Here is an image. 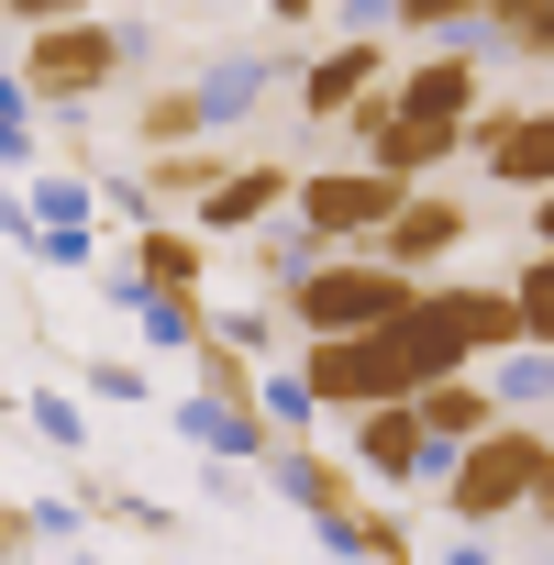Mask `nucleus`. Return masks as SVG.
<instances>
[{"mask_svg": "<svg viewBox=\"0 0 554 565\" xmlns=\"http://www.w3.org/2000/svg\"><path fill=\"white\" fill-rule=\"evenodd\" d=\"M510 56H554V0H488V12H477Z\"/></svg>", "mask_w": 554, "mask_h": 565, "instance_id": "nucleus-19", "label": "nucleus"}, {"mask_svg": "<svg viewBox=\"0 0 554 565\" xmlns=\"http://www.w3.org/2000/svg\"><path fill=\"white\" fill-rule=\"evenodd\" d=\"M111 78H122V34H111V23L78 12V23H34V34H23V100H34V111H78V100H100Z\"/></svg>", "mask_w": 554, "mask_h": 565, "instance_id": "nucleus-3", "label": "nucleus"}, {"mask_svg": "<svg viewBox=\"0 0 554 565\" xmlns=\"http://www.w3.org/2000/svg\"><path fill=\"white\" fill-rule=\"evenodd\" d=\"M477 12H488V0H388V23H411V34H455Z\"/></svg>", "mask_w": 554, "mask_h": 565, "instance_id": "nucleus-23", "label": "nucleus"}, {"mask_svg": "<svg viewBox=\"0 0 554 565\" xmlns=\"http://www.w3.org/2000/svg\"><path fill=\"white\" fill-rule=\"evenodd\" d=\"M521 521H543V532H554V455H543V477H532V510H521Z\"/></svg>", "mask_w": 554, "mask_h": 565, "instance_id": "nucleus-26", "label": "nucleus"}, {"mask_svg": "<svg viewBox=\"0 0 554 565\" xmlns=\"http://www.w3.org/2000/svg\"><path fill=\"white\" fill-rule=\"evenodd\" d=\"M543 455H554V433H543V422H521V411H499L477 444H455V455H444V510H455L466 532H488V521H521V510H532V477H543Z\"/></svg>", "mask_w": 554, "mask_h": 565, "instance_id": "nucleus-2", "label": "nucleus"}, {"mask_svg": "<svg viewBox=\"0 0 554 565\" xmlns=\"http://www.w3.org/2000/svg\"><path fill=\"white\" fill-rule=\"evenodd\" d=\"M399 111H422V122H477V111H488V100H477V56H466V45L411 56V67H399Z\"/></svg>", "mask_w": 554, "mask_h": 565, "instance_id": "nucleus-12", "label": "nucleus"}, {"mask_svg": "<svg viewBox=\"0 0 554 565\" xmlns=\"http://www.w3.org/2000/svg\"><path fill=\"white\" fill-rule=\"evenodd\" d=\"M145 322H156V344H211L222 322H211V289H145Z\"/></svg>", "mask_w": 554, "mask_h": 565, "instance_id": "nucleus-18", "label": "nucleus"}, {"mask_svg": "<svg viewBox=\"0 0 554 565\" xmlns=\"http://www.w3.org/2000/svg\"><path fill=\"white\" fill-rule=\"evenodd\" d=\"M222 178H233V156H211V134H200V145H156V167L134 178V200H156V211H200Z\"/></svg>", "mask_w": 554, "mask_h": 565, "instance_id": "nucleus-16", "label": "nucleus"}, {"mask_svg": "<svg viewBox=\"0 0 554 565\" xmlns=\"http://www.w3.org/2000/svg\"><path fill=\"white\" fill-rule=\"evenodd\" d=\"M422 289H433V277L388 266L377 244H366V255H355V244H322L289 289H277V311H289L300 344H311V333H388L399 311H422Z\"/></svg>", "mask_w": 554, "mask_h": 565, "instance_id": "nucleus-1", "label": "nucleus"}, {"mask_svg": "<svg viewBox=\"0 0 554 565\" xmlns=\"http://www.w3.org/2000/svg\"><path fill=\"white\" fill-rule=\"evenodd\" d=\"M122 266H134V289H211V233H189V222H145V233L122 244Z\"/></svg>", "mask_w": 554, "mask_h": 565, "instance_id": "nucleus-13", "label": "nucleus"}, {"mask_svg": "<svg viewBox=\"0 0 554 565\" xmlns=\"http://www.w3.org/2000/svg\"><path fill=\"white\" fill-rule=\"evenodd\" d=\"M277 200H300V167H233V178L200 200V233H211V244H233V233H255Z\"/></svg>", "mask_w": 554, "mask_h": 565, "instance_id": "nucleus-14", "label": "nucleus"}, {"mask_svg": "<svg viewBox=\"0 0 554 565\" xmlns=\"http://www.w3.org/2000/svg\"><path fill=\"white\" fill-rule=\"evenodd\" d=\"M377 89H388V45H377V34H344L333 56L300 67V122H344V111L377 100Z\"/></svg>", "mask_w": 554, "mask_h": 565, "instance_id": "nucleus-9", "label": "nucleus"}, {"mask_svg": "<svg viewBox=\"0 0 554 565\" xmlns=\"http://www.w3.org/2000/svg\"><path fill=\"white\" fill-rule=\"evenodd\" d=\"M211 111H222V100L178 78V89H156V100L134 111V134H145V145H200V134H211Z\"/></svg>", "mask_w": 554, "mask_h": 565, "instance_id": "nucleus-17", "label": "nucleus"}, {"mask_svg": "<svg viewBox=\"0 0 554 565\" xmlns=\"http://www.w3.org/2000/svg\"><path fill=\"white\" fill-rule=\"evenodd\" d=\"M300 399L333 411V422H355V411H377V399H411V377H399L388 333H311V344H300Z\"/></svg>", "mask_w": 554, "mask_h": 565, "instance_id": "nucleus-5", "label": "nucleus"}, {"mask_svg": "<svg viewBox=\"0 0 554 565\" xmlns=\"http://www.w3.org/2000/svg\"><path fill=\"white\" fill-rule=\"evenodd\" d=\"M266 477H277V499H289L322 543H344V532H355V510H366V488H377L355 455H322L311 433H300V444H277V455H266Z\"/></svg>", "mask_w": 554, "mask_h": 565, "instance_id": "nucleus-6", "label": "nucleus"}, {"mask_svg": "<svg viewBox=\"0 0 554 565\" xmlns=\"http://www.w3.org/2000/svg\"><path fill=\"white\" fill-rule=\"evenodd\" d=\"M0 12H12V23L34 34V23H78V12H89V0H0Z\"/></svg>", "mask_w": 554, "mask_h": 565, "instance_id": "nucleus-25", "label": "nucleus"}, {"mask_svg": "<svg viewBox=\"0 0 554 565\" xmlns=\"http://www.w3.org/2000/svg\"><path fill=\"white\" fill-rule=\"evenodd\" d=\"M532 244H554V189H532Z\"/></svg>", "mask_w": 554, "mask_h": 565, "instance_id": "nucleus-27", "label": "nucleus"}, {"mask_svg": "<svg viewBox=\"0 0 554 565\" xmlns=\"http://www.w3.org/2000/svg\"><path fill=\"white\" fill-rule=\"evenodd\" d=\"M266 12H277V23H311V12H322V0H266Z\"/></svg>", "mask_w": 554, "mask_h": 565, "instance_id": "nucleus-28", "label": "nucleus"}, {"mask_svg": "<svg viewBox=\"0 0 554 565\" xmlns=\"http://www.w3.org/2000/svg\"><path fill=\"white\" fill-rule=\"evenodd\" d=\"M433 311L466 333V355H477V366H499V355H521V344H532L521 289H455V277H444V289H433Z\"/></svg>", "mask_w": 554, "mask_h": 565, "instance_id": "nucleus-11", "label": "nucleus"}, {"mask_svg": "<svg viewBox=\"0 0 554 565\" xmlns=\"http://www.w3.org/2000/svg\"><path fill=\"white\" fill-rule=\"evenodd\" d=\"M344 554H366V565H411L422 543H411V521H399V510H377V499H366V510H355V532H344Z\"/></svg>", "mask_w": 554, "mask_h": 565, "instance_id": "nucleus-20", "label": "nucleus"}, {"mask_svg": "<svg viewBox=\"0 0 554 565\" xmlns=\"http://www.w3.org/2000/svg\"><path fill=\"white\" fill-rule=\"evenodd\" d=\"M499 411H510V399H499V377H488V366H455V377H433V388H422V422H433V444H444V455H455V444H477Z\"/></svg>", "mask_w": 554, "mask_h": 565, "instance_id": "nucleus-15", "label": "nucleus"}, {"mask_svg": "<svg viewBox=\"0 0 554 565\" xmlns=\"http://www.w3.org/2000/svg\"><path fill=\"white\" fill-rule=\"evenodd\" d=\"M100 521H122V532H145V543H167L178 521L156 510V499H134V488H100Z\"/></svg>", "mask_w": 554, "mask_h": 565, "instance_id": "nucleus-24", "label": "nucleus"}, {"mask_svg": "<svg viewBox=\"0 0 554 565\" xmlns=\"http://www.w3.org/2000/svg\"><path fill=\"white\" fill-rule=\"evenodd\" d=\"M45 532H56V510H34V499H0V565H34V554H45Z\"/></svg>", "mask_w": 554, "mask_h": 565, "instance_id": "nucleus-22", "label": "nucleus"}, {"mask_svg": "<svg viewBox=\"0 0 554 565\" xmlns=\"http://www.w3.org/2000/svg\"><path fill=\"white\" fill-rule=\"evenodd\" d=\"M466 156L499 178V189H554V111H477L466 122Z\"/></svg>", "mask_w": 554, "mask_h": 565, "instance_id": "nucleus-8", "label": "nucleus"}, {"mask_svg": "<svg viewBox=\"0 0 554 565\" xmlns=\"http://www.w3.org/2000/svg\"><path fill=\"white\" fill-rule=\"evenodd\" d=\"M455 244H466V200H455V189H411V200H399V222L377 233V255H388V266H411V277H433Z\"/></svg>", "mask_w": 554, "mask_h": 565, "instance_id": "nucleus-10", "label": "nucleus"}, {"mask_svg": "<svg viewBox=\"0 0 554 565\" xmlns=\"http://www.w3.org/2000/svg\"><path fill=\"white\" fill-rule=\"evenodd\" d=\"M510 289H521L532 344H554V244H532V255H521V277H510Z\"/></svg>", "mask_w": 554, "mask_h": 565, "instance_id": "nucleus-21", "label": "nucleus"}, {"mask_svg": "<svg viewBox=\"0 0 554 565\" xmlns=\"http://www.w3.org/2000/svg\"><path fill=\"white\" fill-rule=\"evenodd\" d=\"M344 455H355L377 488H444V444H433L422 399H377V411H355V422H344Z\"/></svg>", "mask_w": 554, "mask_h": 565, "instance_id": "nucleus-7", "label": "nucleus"}, {"mask_svg": "<svg viewBox=\"0 0 554 565\" xmlns=\"http://www.w3.org/2000/svg\"><path fill=\"white\" fill-rule=\"evenodd\" d=\"M422 178H399V167H311L300 178V233L311 244H377L388 222H399V200H411Z\"/></svg>", "mask_w": 554, "mask_h": 565, "instance_id": "nucleus-4", "label": "nucleus"}]
</instances>
